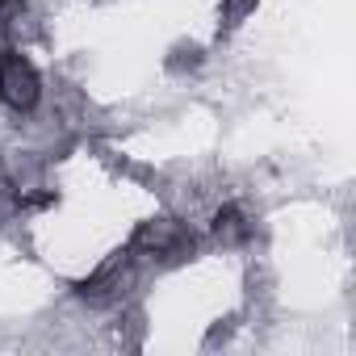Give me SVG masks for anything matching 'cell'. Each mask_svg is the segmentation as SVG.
<instances>
[{"label": "cell", "instance_id": "7a4b0ae2", "mask_svg": "<svg viewBox=\"0 0 356 356\" xmlns=\"http://www.w3.org/2000/svg\"><path fill=\"white\" fill-rule=\"evenodd\" d=\"M38 101H42L38 67L17 47H0V105L13 113H34Z\"/></svg>", "mask_w": 356, "mask_h": 356}, {"label": "cell", "instance_id": "6da1fadb", "mask_svg": "<svg viewBox=\"0 0 356 356\" xmlns=\"http://www.w3.org/2000/svg\"><path fill=\"white\" fill-rule=\"evenodd\" d=\"M126 252L143 264H159V268H172V264H185L193 260L197 252V235L181 222V218H143L126 243Z\"/></svg>", "mask_w": 356, "mask_h": 356}, {"label": "cell", "instance_id": "52a82bcc", "mask_svg": "<svg viewBox=\"0 0 356 356\" xmlns=\"http://www.w3.org/2000/svg\"><path fill=\"white\" fill-rule=\"evenodd\" d=\"M256 5H260V0H222V5H218V30H222V34L239 30V26L256 13Z\"/></svg>", "mask_w": 356, "mask_h": 356}, {"label": "cell", "instance_id": "ba28073f", "mask_svg": "<svg viewBox=\"0 0 356 356\" xmlns=\"http://www.w3.org/2000/svg\"><path fill=\"white\" fill-rule=\"evenodd\" d=\"M231 331H235V318H227V323H218L210 335H206V348H214L218 339H231Z\"/></svg>", "mask_w": 356, "mask_h": 356}, {"label": "cell", "instance_id": "8992f818", "mask_svg": "<svg viewBox=\"0 0 356 356\" xmlns=\"http://www.w3.org/2000/svg\"><path fill=\"white\" fill-rule=\"evenodd\" d=\"M206 63V51L197 47V42H176L172 51H168V59H163V67L172 72V76H185V72H197Z\"/></svg>", "mask_w": 356, "mask_h": 356}, {"label": "cell", "instance_id": "5b68a950", "mask_svg": "<svg viewBox=\"0 0 356 356\" xmlns=\"http://www.w3.org/2000/svg\"><path fill=\"white\" fill-rule=\"evenodd\" d=\"M26 22H30V5H26V0H0V42H5V47H13L26 34Z\"/></svg>", "mask_w": 356, "mask_h": 356}, {"label": "cell", "instance_id": "277c9868", "mask_svg": "<svg viewBox=\"0 0 356 356\" xmlns=\"http://www.w3.org/2000/svg\"><path fill=\"white\" fill-rule=\"evenodd\" d=\"M210 235H214V243H222V248H239V243L252 239V222H248V214H243L239 206H222V210L214 214V222H210Z\"/></svg>", "mask_w": 356, "mask_h": 356}, {"label": "cell", "instance_id": "3957f363", "mask_svg": "<svg viewBox=\"0 0 356 356\" xmlns=\"http://www.w3.org/2000/svg\"><path fill=\"white\" fill-rule=\"evenodd\" d=\"M134 277H138V260L122 248V252H113V256L92 273V277L76 281L72 289H76V298H80V302H88V306H118V302L130 293Z\"/></svg>", "mask_w": 356, "mask_h": 356}]
</instances>
